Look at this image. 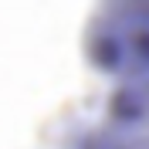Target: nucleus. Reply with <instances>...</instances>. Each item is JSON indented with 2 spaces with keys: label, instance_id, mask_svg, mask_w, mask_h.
<instances>
[{
  "label": "nucleus",
  "instance_id": "nucleus-1",
  "mask_svg": "<svg viewBox=\"0 0 149 149\" xmlns=\"http://www.w3.org/2000/svg\"><path fill=\"white\" fill-rule=\"evenodd\" d=\"M85 47L109 81L149 78V0H95Z\"/></svg>",
  "mask_w": 149,
  "mask_h": 149
},
{
  "label": "nucleus",
  "instance_id": "nucleus-2",
  "mask_svg": "<svg viewBox=\"0 0 149 149\" xmlns=\"http://www.w3.org/2000/svg\"><path fill=\"white\" fill-rule=\"evenodd\" d=\"M109 85V98L71 149H149V78Z\"/></svg>",
  "mask_w": 149,
  "mask_h": 149
}]
</instances>
